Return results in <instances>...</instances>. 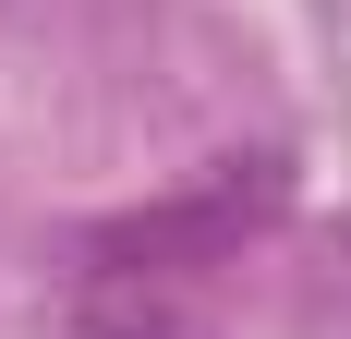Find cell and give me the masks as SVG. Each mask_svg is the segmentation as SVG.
Returning a JSON list of instances; mask_svg holds the SVG:
<instances>
[{"instance_id": "1", "label": "cell", "mask_w": 351, "mask_h": 339, "mask_svg": "<svg viewBox=\"0 0 351 339\" xmlns=\"http://www.w3.org/2000/svg\"><path fill=\"white\" fill-rule=\"evenodd\" d=\"M36 339H206V327H194V303L158 267H85L61 303L36 315Z\"/></svg>"}]
</instances>
